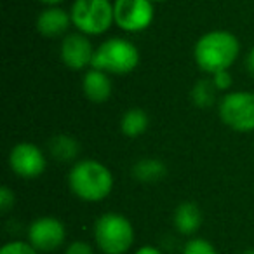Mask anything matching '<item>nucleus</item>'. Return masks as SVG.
Instances as JSON below:
<instances>
[{
	"label": "nucleus",
	"mask_w": 254,
	"mask_h": 254,
	"mask_svg": "<svg viewBox=\"0 0 254 254\" xmlns=\"http://www.w3.org/2000/svg\"><path fill=\"white\" fill-rule=\"evenodd\" d=\"M70 14L75 30L87 37L105 35L115 25L112 0H75Z\"/></svg>",
	"instance_id": "nucleus-5"
},
{
	"label": "nucleus",
	"mask_w": 254,
	"mask_h": 254,
	"mask_svg": "<svg viewBox=\"0 0 254 254\" xmlns=\"http://www.w3.org/2000/svg\"><path fill=\"white\" fill-rule=\"evenodd\" d=\"M92 239L103 254H126L134 244V226L124 214L105 212L92 225Z\"/></svg>",
	"instance_id": "nucleus-3"
},
{
	"label": "nucleus",
	"mask_w": 254,
	"mask_h": 254,
	"mask_svg": "<svg viewBox=\"0 0 254 254\" xmlns=\"http://www.w3.org/2000/svg\"><path fill=\"white\" fill-rule=\"evenodd\" d=\"M115 26L126 33H141L155 19V4L152 0H113Z\"/></svg>",
	"instance_id": "nucleus-7"
},
{
	"label": "nucleus",
	"mask_w": 254,
	"mask_h": 254,
	"mask_svg": "<svg viewBox=\"0 0 254 254\" xmlns=\"http://www.w3.org/2000/svg\"><path fill=\"white\" fill-rule=\"evenodd\" d=\"M70 26H73L70 11H64L60 5H51V7H46L44 11H40L35 21L37 32L40 35L47 37V39L68 35Z\"/></svg>",
	"instance_id": "nucleus-11"
},
{
	"label": "nucleus",
	"mask_w": 254,
	"mask_h": 254,
	"mask_svg": "<svg viewBox=\"0 0 254 254\" xmlns=\"http://www.w3.org/2000/svg\"><path fill=\"white\" fill-rule=\"evenodd\" d=\"M9 167L23 180H35L46 173L47 159L35 143L19 141L9 152Z\"/></svg>",
	"instance_id": "nucleus-9"
},
{
	"label": "nucleus",
	"mask_w": 254,
	"mask_h": 254,
	"mask_svg": "<svg viewBox=\"0 0 254 254\" xmlns=\"http://www.w3.org/2000/svg\"><path fill=\"white\" fill-rule=\"evenodd\" d=\"M181 254H218L216 247L202 237H191L185 242Z\"/></svg>",
	"instance_id": "nucleus-18"
},
{
	"label": "nucleus",
	"mask_w": 254,
	"mask_h": 254,
	"mask_svg": "<svg viewBox=\"0 0 254 254\" xmlns=\"http://www.w3.org/2000/svg\"><path fill=\"white\" fill-rule=\"evenodd\" d=\"M132 254H164V251L155 246H141V247H138Z\"/></svg>",
	"instance_id": "nucleus-23"
},
{
	"label": "nucleus",
	"mask_w": 254,
	"mask_h": 254,
	"mask_svg": "<svg viewBox=\"0 0 254 254\" xmlns=\"http://www.w3.org/2000/svg\"><path fill=\"white\" fill-rule=\"evenodd\" d=\"M14 204H16L14 190H11V188L4 185V187L0 188V211H2V214L11 212V209L14 207Z\"/></svg>",
	"instance_id": "nucleus-21"
},
{
	"label": "nucleus",
	"mask_w": 254,
	"mask_h": 254,
	"mask_svg": "<svg viewBox=\"0 0 254 254\" xmlns=\"http://www.w3.org/2000/svg\"><path fill=\"white\" fill-rule=\"evenodd\" d=\"M150 117L143 108H129L120 117V132L126 138H139L148 131Z\"/></svg>",
	"instance_id": "nucleus-15"
},
{
	"label": "nucleus",
	"mask_w": 254,
	"mask_h": 254,
	"mask_svg": "<svg viewBox=\"0 0 254 254\" xmlns=\"http://www.w3.org/2000/svg\"><path fill=\"white\" fill-rule=\"evenodd\" d=\"M63 254H94V247L85 240H73L64 247Z\"/></svg>",
	"instance_id": "nucleus-22"
},
{
	"label": "nucleus",
	"mask_w": 254,
	"mask_h": 254,
	"mask_svg": "<svg viewBox=\"0 0 254 254\" xmlns=\"http://www.w3.org/2000/svg\"><path fill=\"white\" fill-rule=\"evenodd\" d=\"M131 174L138 183L143 185H155L167 176V166L159 159L146 157L132 166Z\"/></svg>",
	"instance_id": "nucleus-14"
},
{
	"label": "nucleus",
	"mask_w": 254,
	"mask_h": 254,
	"mask_svg": "<svg viewBox=\"0 0 254 254\" xmlns=\"http://www.w3.org/2000/svg\"><path fill=\"white\" fill-rule=\"evenodd\" d=\"M240 254H254V249H246L244 253H240Z\"/></svg>",
	"instance_id": "nucleus-26"
},
{
	"label": "nucleus",
	"mask_w": 254,
	"mask_h": 254,
	"mask_svg": "<svg viewBox=\"0 0 254 254\" xmlns=\"http://www.w3.org/2000/svg\"><path fill=\"white\" fill-rule=\"evenodd\" d=\"M0 254H40L28 240H11L0 247Z\"/></svg>",
	"instance_id": "nucleus-19"
},
{
	"label": "nucleus",
	"mask_w": 254,
	"mask_h": 254,
	"mask_svg": "<svg viewBox=\"0 0 254 254\" xmlns=\"http://www.w3.org/2000/svg\"><path fill=\"white\" fill-rule=\"evenodd\" d=\"M82 92L91 103H96V105L106 103L113 94L112 75L91 66L89 70H85L82 77Z\"/></svg>",
	"instance_id": "nucleus-12"
},
{
	"label": "nucleus",
	"mask_w": 254,
	"mask_h": 254,
	"mask_svg": "<svg viewBox=\"0 0 254 254\" xmlns=\"http://www.w3.org/2000/svg\"><path fill=\"white\" fill-rule=\"evenodd\" d=\"M214 84V87L218 89L219 92H230L233 85V75L230 73V70H223V71H216L214 75L209 77Z\"/></svg>",
	"instance_id": "nucleus-20"
},
{
	"label": "nucleus",
	"mask_w": 254,
	"mask_h": 254,
	"mask_svg": "<svg viewBox=\"0 0 254 254\" xmlns=\"http://www.w3.org/2000/svg\"><path fill=\"white\" fill-rule=\"evenodd\" d=\"M153 4H159V2H167V0H152Z\"/></svg>",
	"instance_id": "nucleus-27"
},
{
	"label": "nucleus",
	"mask_w": 254,
	"mask_h": 254,
	"mask_svg": "<svg viewBox=\"0 0 254 254\" xmlns=\"http://www.w3.org/2000/svg\"><path fill=\"white\" fill-rule=\"evenodd\" d=\"M221 122L235 132L254 131V92L230 91L218 101Z\"/></svg>",
	"instance_id": "nucleus-6"
},
{
	"label": "nucleus",
	"mask_w": 254,
	"mask_h": 254,
	"mask_svg": "<svg viewBox=\"0 0 254 254\" xmlns=\"http://www.w3.org/2000/svg\"><path fill=\"white\" fill-rule=\"evenodd\" d=\"M26 240L40 254L54 253L66 242V226L54 216H40L28 225Z\"/></svg>",
	"instance_id": "nucleus-8"
},
{
	"label": "nucleus",
	"mask_w": 254,
	"mask_h": 254,
	"mask_svg": "<svg viewBox=\"0 0 254 254\" xmlns=\"http://www.w3.org/2000/svg\"><path fill=\"white\" fill-rule=\"evenodd\" d=\"M240 54V40L228 30H211L198 37L193 46V60L209 77L230 70Z\"/></svg>",
	"instance_id": "nucleus-2"
},
{
	"label": "nucleus",
	"mask_w": 254,
	"mask_h": 254,
	"mask_svg": "<svg viewBox=\"0 0 254 254\" xmlns=\"http://www.w3.org/2000/svg\"><path fill=\"white\" fill-rule=\"evenodd\" d=\"M141 54L134 42L124 37H110L101 42L94 51L92 58V68H98L106 73L129 75L139 66Z\"/></svg>",
	"instance_id": "nucleus-4"
},
{
	"label": "nucleus",
	"mask_w": 254,
	"mask_h": 254,
	"mask_svg": "<svg viewBox=\"0 0 254 254\" xmlns=\"http://www.w3.org/2000/svg\"><path fill=\"white\" fill-rule=\"evenodd\" d=\"M39 2H42L46 7H51V5H60V4H63L64 0H39Z\"/></svg>",
	"instance_id": "nucleus-25"
},
{
	"label": "nucleus",
	"mask_w": 254,
	"mask_h": 254,
	"mask_svg": "<svg viewBox=\"0 0 254 254\" xmlns=\"http://www.w3.org/2000/svg\"><path fill=\"white\" fill-rule=\"evenodd\" d=\"M115 178L108 166L96 159H80L68 173V188L82 202L98 204L110 197Z\"/></svg>",
	"instance_id": "nucleus-1"
},
{
	"label": "nucleus",
	"mask_w": 254,
	"mask_h": 254,
	"mask_svg": "<svg viewBox=\"0 0 254 254\" xmlns=\"http://www.w3.org/2000/svg\"><path fill=\"white\" fill-rule=\"evenodd\" d=\"M96 47L92 46L91 39L80 32H70L63 37L60 46V58L63 64L70 70L80 71L89 70L92 66Z\"/></svg>",
	"instance_id": "nucleus-10"
},
{
	"label": "nucleus",
	"mask_w": 254,
	"mask_h": 254,
	"mask_svg": "<svg viewBox=\"0 0 254 254\" xmlns=\"http://www.w3.org/2000/svg\"><path fill=\"white\" fill-rule=\"evenodd\" d=\"M218 89L214 87L211 78H202V80L195 82V85L190 91V99L197 108H209L216 103V94Z\"/></svg>",
	"instance_id": "nucleus-17"
},
{
	"label": "nucleus",
	"mask_w": 254,
	"mask_h": 254,
	"mask_svg": "<svg viewBox=\"0 0 254 254\" xmlns=\"http://www.w3.org/2000/svg\"><path fill=\"white\" fill-rule=\"evenodd\" d=\"M173 226L180 235L193 237L202 226V211L195 202H181L173 212Z\"/></svg>",
	"instance_id": "nucleus-13"
},
{
	"label": "nucleus",
	"mask_w": 254,
	"mask_h": 254,
	"mask_svg": "<svg viewBox=\"0 0 254 254\" xmlns=\"http://www.w3.org/2000/svg\"><path fill=\"white\" fill-rule=\"evenodd\" d=\"M246 68L251 75H254V46L251 47V51L247 53L246 56Z\"/></svg>",
	"instance_id": "nucleus-24"
},
{
	"label": "nucleus",
	"mask_w": 254,
	"mask_h": 254,
	"mask_svg": "<svg viewBox=\"0 0 254 254\" xmlns=\"http://www.w3.org/2000/svg\"><path fill=\"white\" fill-rule=\"evenodd\" d=\"M49 153L60 162H73L80 153V143L70 134H58L51 138Z\"/></svg>",
	"instance_id": "nucleus-16"
}]
</instances>
